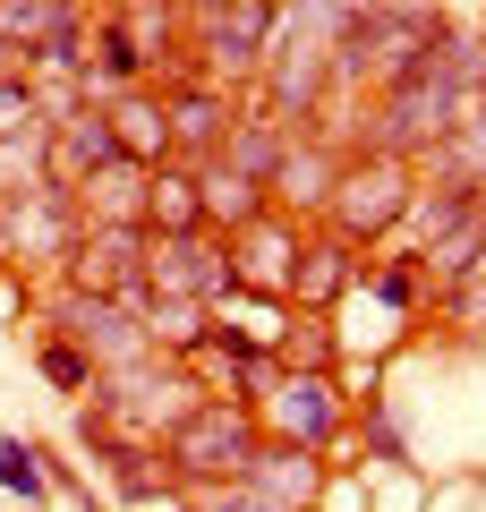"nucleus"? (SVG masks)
Masks as SVG:
<instances>
[{"instance_id": "obj_1", "label": "nucleus", "mask_w": 486, "mask_h": 512, "mask_svg": "<svg viewBox=\"0 0 486 512\" xmlns=\"http://www.w3.org/2000/svg\"><path fill=\"white\" fill-rule=\"evenodd\" d=\"M478 94H486V35H452V26H444V35L427 43V60H418L401 86H384L367 146L410 163V154H427L435 137H444V128L478 103Z\"/></svg>"}, {"instance_id": "obj_2", "label": "nucleus", "mask_w": 486, "mask_h": 512, "mask_svg": "<svg viewBox=\"0 0 486 512\" xmlns=\"http://www.w3.org/2000/svg\"><path fill=\"white\" fill-rule=\"evenodd\" d=\"M256 444H265V427H256L248 402H197L171 436H162V470H171V487H239L256 461Z\"/></svg>"}, {"instance_id": "obj_3", "label": "nucleus", "mask_w": 486, "mask_h": 512, "mask_svg": "<svg viewBox=\"0 0 486 512\" xmlns=\"http://www.w3.org/2000/svg\"><path fill=\"white\" fill-rule=\"evenodd\" d=\"M410 197H418L410 163H401V154L359 146V154H342V171H333V197H324V231L350 239V248H376V239L393 231L401 214H410Z\"/></svg>"}, {"instance_id": "obj_4", "label": "nucleus", "mask_w": 486, "mask_h": 512, "mask_svg": "<svg viewBox=\"0 0 486 512\" xmlns=\"http://www.w3.org/2000/svg\"><path fill=\"white\" fill-rule=\"evenodd\" d=\"M256 427L273 444H299V453H324L342 436V393H333V367H273L265 393H256Z\"/></svg>"}, {"instance_id": "obj_5", "label": "nucleus", "mask_w": 486, "mask_h": 512, "mask_svg": "<svg viewBox=\"0 0 486 512\" xmlns=\"http://www.w3.org/2000/svg\"><path fill=\"white\" fill-rule=\"evenodd\" d=\"M273 26H282V9L273 0H222L214 18H197V43H188V69L205 77V86H248L256 69H265L273 52Z\"/></svg>"}, {"instance_id": "obj_6", "label": "nucleus", "mask_w": 486, "mask_h": 512, "mask_svg": "<svg viewBox=\"0 0 486 512\" xmlns=\"http://www.w3.org/2000/svg\"><path fill=\"white\" fill-rule=\"evenodd\" d=\"M222 291H239L222 231H145V299H205L214 308Z\"/></svg>"}, {"instance_id": "obj_7", "label": "nucleus", "mask_w": 486, "mask_h": 512, "mask_svg": "<svg viewBox=\"0 0 486 512\" xmlns=\"http://www.w3.org/2000/svg\"><path fill=\"white\" fill-rule=\"evenodd\" d=\"M60 274H69V291L145 308V231H137V222H77Z\"/></svg>"}, {"instance_id": "obj_8", "label": "nucleus", "mask_w": 486, "mask_h": 512, "mask_svg": "<svg viewBox=\"0 0 486 512\" xmlns=\"http://www.w3.org/2000/svg\"><path fill=\"white\" fill-rule=\"evenodd\" d=\"M52 333L86 350V359H94V376L154 359V342H145L137 308H120V299H94V291H60V299H52Z\"/></svg>"}, {"instance_id": "obj_9", "label": "nucleus", "mask_w": 486, "mask_h": 512, "mask_svg": "<svg viewBox=\"0 0 486 512\" xmlns=\"http://www.w3.org/2000/svg\"><path fill=\"white\" fill-rule=\"evenodd\" d=\"M77 239V214L60 188H18V197H0V256L9 265H60Z\"/></svg>"}, {"instance_id": "obj_10", "label": "nucleus", "mask_w": 486, "mask_h": 512, "mask_svg": "<svg viewBox=\"0 0 486 512\" xmlns=\"http://www.w3.org/2000/svg\"><path fill=\"white\" fill-rule=\"evenodd\" d=\"M111 154H120V137H111L103 103H69V111L43 120V188H60V197H69L86 171H103Z\"/></svg>"}, {"instance_id": "obj_11", "label": "nucleus", "mask_w": 486, "mask_h": 512, "mask_svg": "<svg viewBox=\"0 0 486 512\" xmlns=\"http://www.w3.org/2000/svg\"><path fill=\"white\" fill-rule=\"evenodd\" d=\"M231 94L205 86V77H188V86H162V137H171V163L205 171L222 154V137H231Z\"/></svg>"}, {"instance_id": "obj_12", "label": "nucleus", "mask_w": 486, "mask_h": 512, "mask_svg": "<svg viewBox=\"0 0 486 512\" xmlns=\"http://www.w3.org/2000/svg\"><path fill=\"white\" fill-rule=\"evenodd\" d=\"M239 487H248L265 512H316V495H324V453H299V444H273V436H265Z\"/></svg>"}, {"instance_id": "obj_13", "label": "nucleus", "mask_w": 486, "mask_h": 512, "mask_svg": "<svg viewBox=\"0 0 486 512\" xmlns=\"http://www.w3.org/2000/svg\"><path fill=\"white\" fill-rule=\"evenodd\" d=\"M333 171H342V154L316 146V137H290L282 163H273L265 180V205L273 214H324V197H333Z\"/></svg>"}, {"instance_id": "obj_14", "label": "nucleus", "mask_w": 486, "mask_h": 512, "mask_svg": "<svg viewBox=\"0 0 486 512\" xmlns=\"http://www.w3.org/2000/svg\"><path fill=\"white\" fill-rule=\"evenodd\" d=\"M290 256H299V231H290L282 214H265V222H248V231H231V282L282 299L290 291Z\"/></svg>"}, {"instance_id": "obj_15", "label": "nucleus", "mask_w": 486, "mask_h": 512, "mask_svg": "<svg viewBox=\"0 0 486 512\" xmlns=\"http://www.w3.org/2000/svg\"><path fill=\"white\" fill-rule=\"evenodd\" d=\"M359 274H367V265H359V248H350V239H333V231H324V239H299V256H290V291H282V299H299L307 316H324Z\"/></svg>"}, {"instance_id": "obj_16", "label": "nucleus", "mask_w": 486, "mask_h": 512, "mask_svg": "<svg viewBox=\"0 0 486 512\" xmlns=\"http://www.w3.org/2000/svg\"><path fill=\"white\" fill-rule=\"evenodd\" d=\"M145 180H154L145 163L111 154L103 171H86V180L69 188V214H77V222H137V231H145Z\"/></svg>"}, {"instance_id": "obj_17", "label": "nucleus", "mask_w": 486, "mask_h": 512, "mask_svg": "<svg viewBox=\"0 0 486 512\" xmlns=\"http://www.w3.org/2000/svg\"><path fill=\"white\" fill-rule=\"evenodd\" d=\"M197 205H205V231H222V239L273 214V205H265V180H239L231 163H205V171H197Z\"/></svg>"}, {"instance_id": "obj_18", "label": "nucleus", "mask_w": 486, "mask_h": 512, "mask_svg": "<svg viewBox=\"0 0 486 512\" xmlns=\"http://www.w3.org/2000/svg\"><path fill=\"white\" fill-rule=\"evenodd\" d=\"M111 137H120V154H128V163H145V171H154V163H171V137H162V94L154 86H128V94H111Z\"/></svg>"}, {"instance_id": "obj_19", "label": "nucleus", "mask_w": 486, "mask_h": 512, "mask_svg": "<svg viewBox=\"0 0 486 512\" xmlns=\"http://www.w3.org/2000/svg\"><path fill=\"white\" fill-rule=\"evenodd\" d=\"M290 137H299V128H282L265 103H256V111H239V120H231V137H222V154H214V163H231L239 180H273V163H282V146H290Z\"/></svg>"}, {"instance_id": "obj_20", "label": "nucleus", "mask_w": 486, "mask_h": 512, "mask_svg": "<svg viewBox=\"0 0 486 512\" xmlns=\"http://www.w3.org/2000/svg\"><path fill=\"white\" fill-rule=\"evenodd\" d=\"M427 154H435V180H452V188H486V94L444 128V137H435Z\"/></svg>"}, {"instance_id": "obj_21", "label": "nucleus", "mask_w": 486, "mask_h": 512, "mask_svg": "<svg viewBox=\"0 0 486 512\" xmlns=\"http://www.w3.org/2000/svg\"><path fill=\"white\" fill-rule=\"evenodd\" d=\"M145 231H205L197 171L188 163H154V180H145Z\"/></svg>"}, {"instance_id": "obj_22", "label": "nucleus", "mask_w": 486, "mask_h": 512, "mask_svg": "<svg viewBox=\"0 0 486 512\" xmlns=\"http://www.w3.org/2000/svg\"><path fill=\"white\" fill-rule=\"evenodd\" d=\"M137 325H145V342H154V359H188V350L205 342V325H214V308H205V299H145Z\"/></svg>"}, {"instance_id": "obj_23", "label": "nucleus", "mask_w": 486, "mask_h": 512, "mask_svg": "<svg viewBox=\"0 0 486 512\" xmlns=\"http://www.w3.org/2000/svg\"><path fill=\"white\" fill-rule=\"evenodd\" d=\"M86 18V0H0V43H9V52H35V43H52L60 26H77Z\"/></svg>"}, {"instance_id": "obj_24", "label": "nucleus", "mask_w": 486, "mask_h": 512, "mask_svg": "<svg viewBox=\"0 0 486 512\" xmlns=\"http://www.w3.org/2000/svg\"><path fill=\"white\" fill-rule=\"evenodd\" d=\"M103 478H111V495H128V504H171V470H162V453H111Z\"/></svg>"}, {"instance_id": "obj_25", "label": "nucleus", "mask_w": 486, "mask_h": 512, "mask_svg": "<svg viewBox=\"0 0 486 512\" xmlns=\"http://www.w3.org/2000/svg\"><path fill=\"white\" fill-rule=\"evenodd\" d=\"M0 487L18 495V504H43V495H52V470H43V444H26V436H0Z\"/></svg>"}, {"instance_id": "obj_26", "label": "nucleus", "mask_w": 486, "mask_h": 512, "mask_svg": "<svg viewBox=\"0 0 486 512\" xmlns=\"http://www.w3.org/2000/svg\"><path fill=\"white\" fill-rule=\"evenodd\" d=\"M367 291H376L384 308H401V316H410L418 299H427V274H418V248H410V256H393V265H376V274H367Z\"/></svg>"}, {"instance_id": "obj_27", "label": "nucleus", "mask_w": 486, "mask_h": 512, "mask_svg": "<svg viewBox=\"0 0 486 512\" xmlns=\"http://www.w3.org/2000/svg\"><path fill=\"white\" fill-rule=\"evenodd\" d=\"M35 359H43V376H52L60 393H94V359H86L77 342H60V333H43V350H35Z\"/></svg>"}, {"instance_id": "obj_28", "label": "nucleus", "mask_w": 486, "mask_h": 512, "mask_svg": "<svg viewBox=\"0 0 486 512\" xmlns=\"http://www.w3.org/2000/svg\"><path fill=\"white\" fill-rule=\"evenodd\" d=\"M35 128H43V103H35V86L9 69L0 77V137H35Z\"/></svg>"}, {"instance_id": "obj_29", "label": "nucleus", "mask_w": 486, "mask_h": 512, "mask_svg": "<svg viewBox=\"0 0 486 512\" xmlns=\"http://www.w3.org/2000/svg\"><path fill=\"white\" fill-rule=\"evenodd\" d=\"M359 436H367V453H376V461H410L401 427H393V419H376V410H367V427H359Z\"/></svg>"}, {"instance_id": "obj_30", "label": "nucleus", "mask_w": 486, "mask_h": 512, "mask_svg": "<svg viewBox=\"0 0 486 512\" xmlns=\"http://www.w3.org/2000/svg\"><path fill=\"white\" fill-rule=\"evenodd\" d=\"M469 205H478V231H486V188H469Z\"/></svg>"}, {"instance_id": "obj_31", "label": "nucleus", "mask_w": 486, "mask_h": 512, "mask_svg": "<svg viewBox=\"0 0 486 512\" xmlns=\"http://www.w3.org/2000/svg\"><path fill=\"white\" fill-rule=\"evenodd\" d=\"M9 69H18V52H9V43H0V77H9Z\"/></svg>"}, {"instance_id": "obj_32", "label": "nucleus", "mask_w": 486, "mask_h": 512, "mask_svg": "<svg viewBox=\"0 0 486 512\" xmlns=\"http://www.w3.org/2000/svg\"><path fill=\"white\" fill-rule=\"evenodd\" d=\"M171 512H205V504H171Z\"/></svg>"}]
</instances>
